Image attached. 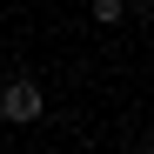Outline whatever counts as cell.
I'll list each match as a JSON object with an SVG mask.
<instances>
[{
	"label": "cell",
	"instance_id": "6da1fadb",
	"mask_svg": "<svg viewBox=\"0 0 154 154\" xmlns=\"http://www.w3.org/2000/svg\"><path fill=\"white\" fill-rule=\"evenodd\" d=\"M40 107H47V100H40V87H34V81H7V94H0V114H7L14 127L40 121Z\"/></svg>",
	"mask_w": 154,
	"mask_h": 154
},
{
	"label": "cell",
	"instance_id": "7a4b0ae2",
	"mask_svg": "<svg viewBox=\"0 0 154 154\" xmlns=\"http://www.w3.org/2000/svg\"><path fill=\"white\" fill-rule=\"evenodd\" d=\"M121 14H127V0H94V20H107V27H114Z\"/></svg>",
	"mask_w": 154,
	"mask_h": 154
}]
</instances>
